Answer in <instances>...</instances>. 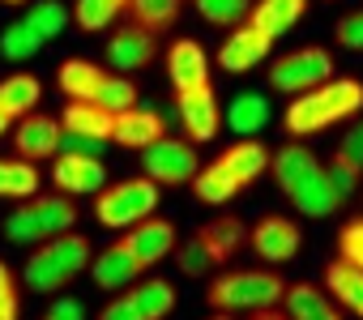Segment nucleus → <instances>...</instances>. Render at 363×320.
<instances>
[{
  "label": "nucleus",
  "instance_id": "38",
  "mask_svg": "<svg viewBox=\"0 0 363 320\" xmlns=\"http://www.w3.org/2000/svg\"><path fill=\"white\" fill-rule=\"evenodd\" d=\"M252 9V0H197V13L214 26H240Z\"/></svg>",
  "mask_w": 363,
  "mask_h": 320
},
{
  "label": "nucleus",
  "instance_id": "28",
  "mask_svg": "<svg viewBox=\"0 0 363 320\" xmlns=\"http://www.w3.org/2000/svg\"><path fill=\"white\" fill-rule=\"evenodd\" d=\"M133 303H137V312H141V320H167L171 312H175V286L171 282H162V278H141V282H133Z\"/></svg>",
  "mask_w": 363,
  "mask_h": 320
},
{
  "label": "nucleus",
  "instance_id": "48",
  "mask_svg": "<svg viewBox=\"0 0 363 320\" xmlns=\"http://www.w3.org/2000/svg\"><path fill=\"white\" fill-rule=\"evenodd\" d=\"M248 320H291V316L278 307H261V312H248Z\"/></svg>",
  "mask_w": 363,
  "mask_h": 320
},
{
  "label": "nucleus",
  "instance_id": "33",
  "mask_svg": "<svg viewBox=\"0 0 363 320\" xmlns=\"http://www.w3.org/2000/svg\"><path fill=\"white\" fill-rule=\"evenodd\" d=\"M179 9H184V0H128L124 13L133 18V26L158 35V30H167V26L179 22Z\"/></svg>",
  "mask_w": 363,
  "mask_h": 320
},
{
  "label": "nucleus",
  "instance_id": "15",
  "mask_svg": "<svg viewBox=\"0 0 363 320\" xmlns=\"http://www.w3.org/2000/svg\"><path fill=\"white\" fill-rule=\"evenodd\" d=\"M158 56V39L141 26H124L107 39V64L111 73H137Z\"/></svg>",
  "mask_w": 363,
  "mask_h": 320
},
{
  "label": "nucleus",
  "instance_id": "1",
  "mask_svg": "<svg viewBox=\"0 0 363 320\" xmlns=\"http://www.w3.org/2000/svg\"><path fill=\"white\" fill-rule=\"evenodd\" d=\"M363 111V81L359 77H329L286 103V132L312 137Z\"/></svg>",
  "mask_w": 363,
  "mask_h": 320
},
{
  "label": "nucleus",
  "instance_id": "18",
  "mask_svg": "<svg viewBox=\"0 0 363 320\" xmlns=\"http://www.w3.org/2000/svg\"><path fill=\"white\" fill-rule=\"evenodd\" d=\"M269 158H274V154H269V145H265V141H257V137H240L231 149H223V154H218V163L235 176V184H240V188H248L252 180H261V176L269 171Z\"/></svg>",
  "mask_w": 363,
  "mask_h": 320
},
{
  "label": "nucleus",
  "instance_id": "22",
  "mask_svg": "<svg viewBox=\"0 0 363 320\" xmlns=\"http://www.w3.org/2000/svg\"><path fill=\"white\" fill-rule=\"evenodd\" d=\"M282 312H286L291 320H342V307L333 303V295L320 290V286H308V282L286 286Z\"/></svg>",
  "mask_w": 363,
  "mask_h": 320
},
{
  "label": "nucleus",
  "instance_id": "20",
  "mask_svg": "<svg viewBox=\"0 0 363 320\" xmlns=\"http://www.w3.org/2000/svg\"><path fill=\"white\" fill-rule=\"evenodd\" d=\"M193 239L206 248L210 265L218 269V265H227V261L240 252V244H248V227H244L240 218H214V222L197 227V235H193Z\"/></svg>",
  "mask_w": 363,
  "mask_h": 320
},
{
  "label": "nucleus",
  "instance_id": "46",
  "mask_svg": "<svg viewBox=\"0 0 363 320\" xmlns=\"http://www.w3.org/2000/svg\"><path fill=\"white\" fill-rule=\"evenodd\" d=\"M99 320H141V312H137V303H133V295L124 290V295H116L103 312H99Z\"/></svg>",
  "mask_w": 363,
  "mask_h": 320
},
{
  "label": "nucleus",
  "instance_id": "44",
  "mask_svg": "<svg viewBox=\"0 0 363 320\" xmlns=\"http://www.w3.org/2000/svg\"><path fill=\"white\" fill-rule=\"evenodd\" d=\"M43 320H86V303H82V299H73V295H60V299H52V303H48Z\"/></svg>",
  "mask_w": 363,
  "mask_h": 320
},
{
  "label": "nucleus",
  "instance_id": "37",
  "mask_svg": "<svg viewBox=\"0 0 363 320\" xmlns=\"http://www.w3.org/2000/svg\"><path fill=\"white\" fill-rule=\"evenodd\" d=\"M26 22H30L43 39H56V35H65V26H69V9L60 5V0H39V5L26 13Z\"/></svg>",
  "mask_w": 363,
  "mask_h": 320
},
{
  "label": "nucleus",
  "instance_id": "51",
  "mask_svg": "<svg viewBox=\"0 0 363 320\" xmlns=\"http://www.w3.org/2000/svg\"><path fill=\"white\" fill-rule=\"evenodd\" d=\"M0 5H30V0H0Z\"/></svg>",
  "mask_w": 363,
  "mask_h": 320
},
{
  "label": "nucleus",
  "instance_id": "3",
  "mask_svg": "<svg viewBox=\"0 0 363 320\" xmlns=\"http://www.w3.org/2000/svg\"><path fill=\"white\" fill-rule=\"evenodd\" d=\"M286 278L274 269H235L218 273L210 282V303L218 312H261V307H282Z\"/></svg>",
  "mask_w": 363,
  "mask_h": 320
},
{
  "label": "nucleus",
  "instance_id": "43",
  "mask_svg": "<svg viewBox=\"0 0 363 320\" xmlns=\"http://www.w3.org/2000/svg\"><path fill=\"white\" fill-rule=\"evenodd\" d=\"M337 43L346 47V52H363V9H354V13H346L342 22H337Z\"/></svg>",
  "mask_w": 363,
  "mask_h": 320
},
{
  "label": "nucleus",
  "instance_id": "6",
  "mask_svg": "<svg viewBox=\"0 0 363 320\" xmlns=\"http://www.w3.org/2000/svg\"><path fill=\"white\" fill-rule=\"evenodd\" d=\"M329 77H333V56L325 47H316V43L278 56L274 69H269V86L282 90V94H291V98L303 94V90H312V86H320V81H329Z\"/></svg>",
  "mask_w": 363,
  "mask_h": 320
},
{
  "label": "nucleus",
  "instance_id": "49",
  "mask_svg": "<svg viewBox=\"0 0 363 320\" xmlns=\"http://www.w3.org/2000/svg\"><path fill=\"white\" fill-rule=\"evenodd\" d=\"M9 128H13V120H9V115H5V111H0V137H5V132H9Z\"/></svg>",
  "mask_w": 363,
  "mask_h": 320
},
{
  "label": "nucleus",
  "instance_id": "7",
  "mask_svg": "<svg viewBox=\"0 0 363 320\" xmlns=\"http://www.w3.org/2000/svg\"><path fill=\"white\" fill-rule=\"evenodd\" d=\"M52 184L65 197H94L107 188V163L90 154H56L52 158Z\"/></svg>",
  "mask_w": 363,
  "mask_h": 320
},
{
  "label": "nucleus",
  "instance_id": "2",
  "mask_svg": "<svg viewBox=\"0 0 363 320\" xmlns=\"http://www.w3.org/2000/svg\"><path fill=\"white\" fill-rule=\"evenodd\" d=\"M94 261V248L86 235L69 231V235H52L43 244H35L26 269H22V282L39 295H56L60 286H69L77 273H86Z\"/></svg>",
  "mask_w": 363,
  "mask_h": 320
},
{
  "label": "nucleus",
  "instance_id": "5",
  "mask_svg": "<svg viewBox=\"0 0 363 320\" xmlns=\"http://www.w3.org/2000/svg\"><path fill=\"white\" fill-rule=\"evenodd\" d=\"M201 171V158H197V145L193 141H179V137H158L154 145L141 149V176L154 180L158 188L162 184H193V176Z\"/></svg>",
  "mask_w": 363,
  "mask_h": 320
},
{
  "label": "nucleus",
  "instance_id": "50",
  "mask_svg": "<svg viewBox=\"0 0 363 320\" xmlns=\"http://www.w3.org/2000/svg\"><path fill=\"white\" fill-rule=\"evenodd\" d=\"M210 320H235V316H231V312H214Z\"/></svg>",
  "mask_w": 363,
  "mask_h": 320
},
{
  "label": "nucleus",
  "instance_id": "13",
  "mask_svg": "<svg viewBox=\"0 0 363 320\" xmlns=\"http://www.w3.org/2000/svg\"><path fill=\"white\" fill-rule=\"evenodd\" d=\"M124 244H128V252L141 261V269H150V265H158V261H167V256L175 252V244H179V231H175V222H167V218L150 214L145 222L128 227Z\"/></svg>",
  "mask_w": 363,
  "mask_h": 320
},
{
  "label": "nucleus",
  "instance_id": "30",
  "mask_svg": "<svg viewBox=\"0 0 363 320\" xmlns=\"http://www.w3.org/2000/svg\"><path fill=\"white\" fill-rule=\"evenodd\" d=\"M30 205H35V214H39L48 239H52V235H69V231H77V205H73L65 193H48V197L35 193Z\"/></svg>",
  "mask_w": 363,
  "mask_h": 320
},
{
  "label": "nucleus",
  "instance_id": "19",
  "mask_svg": "<svg viewBox=\"0 0 363 320\" xmlns=\"http://www.w3.org/2000/svg\"><path fill=\"white\" fill-rule=\"evenodd\" d=\"M158 137H167V132H162V115L150 111V107H128V111H120L116 124H111V141L124 145V149H137V154H141L145 145H154Z\"/></svg>",
  "mask_w": 363,
  "mask_h": 320
},
{
  "label": "nucleus",
  "instance_id": "16",
  "mask_svg": "<svg viewBox=\"0 0 363 320\" xmlns=\"http://www.w3.org/2000/svg\"><path fill=\"white\" fill-rule=\"evenodd\" d=\"M269 171H274V184L291 197L303 180H312V176L320 171V158H316L303 141H286V145H278V149H274Z\"/></svg>",
  "mask_w": 363,
  "mask_h": 320
},
{
  "label": "nucleus",
  "instance_id": "35",
  "mask_svg": "<svg viewBox=\"0 0 363 320\" xmlns=\"http://www.w3.org/2000/svg\"><path fill=\"white\" fill-rule=\"evenodd\" d=\"M94 103H99L103 111H111V115L137 107V86H133V77H128V73H107L103 86H99V94H94Z\"/></svg>",
  "mask_w": 363,
  "mask_h": 320
},
{
  "label": "nucleus",
  "instance_id": "12",
  "mask_svg": "<svg viewBox=\"0 0 363 320\" xmlns=\"http://www.w3.org/2000/svg\"><path fill=\"white\" fill-rule=\"evenodd\" d=\"M86 273L94 278V286H99V290L120 295V290H128V286L137 282V273H145V269H141V261L128 252V244H124V239H116V244H107L103 252H94V261H90V269H86Z\"/></svg>",
  "mask_w": 363,
  "mask_h": 320
},
{
  "label": "nucleus",
  "instance_id": "40",
  "mask_svg": "<svg viewBox=\"0 0 363 320\" xmlns=\"http://www.w3.org/2000/svg\"><path fill=\"white\" fill-rule=\"evenodd\" d=\"M175 265H179V273H189V278H206L214 265H210V256H206V248L197 244V239H184V244H175Z\"/></svg>",
  "mask_w": 363,
  "mask_h": 320
},
{
  "label": "nucleus",
  "instance_id": "4",
  "mask_svg": "<svg viewBox=\"0 0 363 320\" xmlns=\"http://www.w3.org/2000/svg\"><path fill=\"white\" fill-rule=\"evenodd\" d=\"M154 210H158V184L145 176H133V180H120L94 193V218L99 227H111V231H128L145 222Z\"/></svg>",
  "mask_w": 363,
  "mask_h": 320
},
{
  "label": "nucleus",
  "instance_id": "39",
  "mask_svg": "<svg viewBox=\"0 0 363 320\" xmlns=\"http://www.w3.org/2000/svg\"><path fill=\"white\" fill-rule=\"evenodd\" d=\"M325 176H329V184L337 188V197L346 201V197H354V193H359L363 167H354V163H346L342 154H333V158H329V167H325Z\"/></svg>",
  "mask_w": 363,
  "mask_h": 320
},
{
  "label": "nucleus",
  "instance_id": "14",
  "mask_svg": "<svg viewBox=\"0 0 363 320\" xmlns=\"http://www.w3.org/2000/svg\"><path fill=\"white\" fill-rule=\"evenodd\" d=\"M269 39L257 30V26H248V22H240V26H231V35L223 39V47H218V64L227 69V73H252L257 64H265V56H269Z\"/></svg>",
  "mask_w": 363,
  "mask_h": 320
},
{
  "label": "nucleus",
  "instance_id": "36",
  "mask_svg": "<svg viewBox=\"0 0 363 320\" xmlns=\"http://www.w3.org/2000/svg\"><path fill=\"white\" fill-rule=\"evenodd\" d=\"M5 235H9V244H43V239H48V231H43L35 205H18V210H9V218H5Z\"/></svg>",
  "mask_w": 363,
  "mask_h": 320
},
{
  "label": "nucleus",
  "instance_id": "17",
  "mask_svg": "<svg viewBox=\"0 0 363 320\" xmlns=\"http://www.w3.org/2000/svg\"><path fill=\"white\" fill-rule=\"evenodd\" d=\"M303 13H308V0H252L248 26H257V30L274 43V39H282L286 30H295Z\"/></svg>",
  "mask_w": 363,
  "mask_h": 320
},
{
  "label": "nucleus",
  "instance_id": "26",
  "mask_svg": "<svg viewBox=\"0 0 363 320\" xmlns=\"http://www.w3.org/2000/svg\"><path fill=\"white\" fill-rule=\"evenodd\" d=\"M291 205L303 214V218H329L337 205H342V197H337V188L329 184V176H325V167L312 176V180H303L295 193H291Z\"/></svg>",
  "mask_w": 363,
  "mask_h": 320
},
{
  "label": "nucleus",
  "instance_id": "21",
  "mask_svg": "<svg viewBox=\"0 0 363 320\" xmlns=\"http://www.w3.org/2000/svg\"><path fill=\"white\" fill-rule=\"evenodd\" d=\"M103 77H107V69L94 64V60H82V56H69V60L56 64V86H60L73 103H94Z\"/></svg>",
  "mask_w": 363,
  "mask_h": 320
},
{
  "label": "nucleus",
  "instance_id": "29",
  "mask_svg": "<svg viewBox=\"0 0 363 320\" xmlns=\"http://www.w3.org/2000/svg\"><path fill=\"white\" fill-rule=\"evenodd\" d=\"M48 47V39L26 22V18H18V22H9L5 30H0V56L5 60H13V64H22V60H35L39 52Z\"/></svg>",
  "mask_w": 363,
  "mask_h": 320
},
{
  "label": "nucleus",
  "instance_id": "10",
  "mask_svg": "<svg viewBox=\"0 0 363 320\" xmlns=\"http://www.w3.org/2000/svg\"><path fill=\"white\" fill-rule=\"evenodd\" d=\"M175 107H179V124H184V132H189L193 145H206V141L218 137V128H223V111H218L214 86L175 94Z\"/></svg>",
  "mask_w": 363,
  "mask_h": 320
},
{
  "label": "nucleus",
  "instance_id": "8",
  "mask_svg": "<svg viewBox=\"0 0 363 320\" xmlns=\"http://www.w3.org/2000/svg\"><path fill=\"white\" fill-rule=\"evenodd\" d=\"M60 141H65V128L56 115H43V111H30L18 120L13 128V149L26 163H48V158L60 154Z\"/></svg>",
  "mask_w": 363,
  "mask_h": 320
},
{
  "label": "nucleus",
  "instance_id": "32",
  "mask_svg": "<svg viewBox=\"0 0 363 320\" xmlns=\"http://www.w3.org/2000/svg\"><path fill=\"white\" fill-rule=\"evenodd\" d=\"M39 193V171L26 158H0V197L9 201H30Z\"/></svg>",
  "mask_w": 363,
  "mask_h": 320
},
{
  "label": "nucleus",
  "instance_id": "41",
  "mask_svg": "<svg viewBox=\"0 0 363 320\" xmlns=\"http://www.w3.org/2000/svg\"><path fill=\"white\" fill-rule=\"evenodd\" d=\"M337 261H350L363 269V218H350L337 231Z\"/></svg>",
  "mask_w": 363,
  "mask_h": 320
},
{
  "label": "nucleus",
  "instance_id": "47",
  "mask_svg": "<svg viewBox=\"0 0 363 320\" xmlns=\"http://www.w3.org/2000/svg\"><path fill=\"white\" fill-rule=\"evenodd\" d=\"M103 145H107V141L77 137V132H65V141H60V154H90V158H99V154H103Z\"/></svg>",
  "mask_w": 363,
  "mask_h": 320
},
{
  "label": "nucleus",
  "instance_id": "34",
  "mask_svg": "<svg viewBox=\"0 0 363 320\" xmlns=\"http://www.w3.org/2000/svg\"><path fill=\"white\" fill-rule=\"evenodd\" d=\"M124 9H128V0H77V5H73V22H77L82 30L99 35V30H107Z\"/></svg>",
  "mask_w": 363,
  "mask_h": 320
},
{
  "label": "nucleus",
  "instance_id": "25",
  "mask_svg": "<svg viewBox=\"0 0 363 320\" xmlns=\"http://www.w3.org/2000/svg\"><path fill=\"white\" fill-rule=\"evenodd\" d=\"M325 290L333 295L337 307H346V312H354V316L363 320V269H359V265L333 261V265L325 269Z\"/></svg>",
  "mask_w": 363,
  "mask_h": 320
},
{
  "label": "nucleus",
  "instance_id": "11",
  "mask_svg": "<svg viewBox=\"0 0 363 320\" xmlns=\"http://www.w3.org/2000/svg\"><path fill=\"white\" fill-rule=\"evenodd\" d=\"M167 81L175 94L210 86V56L197 39H175L167 47Z\"/></svg>",
  "mask_w": 363,
  "mask_h": 320
},
{
  "label": "nucleus",
  "instance_id": "9",
  "mask_svg": "<svg viewBox=\"0 0 363 320\" xmlns=\"http://www.w3.org/2000/svg\"><path fill=\"white\" fill-rule=\"evenodd\" d=\"M299 227L291 222V218H282V214H265L252 231H248V244H252V252L265 261V265H286V261H295L299 256Z\"/></svg>",
  "mask_w": 363,
  "mask_h": 320
},
{
  "label": "nucleus",
  "instance_id": "23",
  "mask_svg": "<svg viewBox=\"0 0 363 320\" xmlns=\"http://www.w3.org/2000/svg\"><path fill=\"white\" fill-rule=\"evenodd\" d=\"M223 124H227L235 137H257V132H265V124H269V103H265V94H261V90H240V94L227 103Z\"/></svg>",
  "mask_w": 363,
  "mask_h": 320
},
{
  "label": "nucleus",
  "instance_id": "27",
  "mask_svg": "<svg viewBox=\"0 0 363 320\" xmlns=\"http://www.w3.org/2000/svg\"><path fill=\"white\" fill-rule=\"evenodd\" d=\"M111 124H116V115L103 111L99 103H69L65 115H60V128H65V132L94 137V141H111Z\"/></svg>",
  "mask_w": 363,
  "mask_h": 320
},
{
  "label": "nucleus",
  "instance_id": "45",
  "mask_svg": "<svg viewBox=\"0 0 363 320\" xmlns=\"http://www.w3.org/2000/svg\"><path fill=\"white\" fill-rule=\"evenodd\" d=\"M337 154L346 158V163H354V167H363V120L346 128V137H342V145H337Z\"/></svg>",
  "mask_w": 363,
  "mask_h": 320
},
{
  "label": "nucleus",
  "instance_id": "31",
  "mask_svg": "<svg viewBox=\"0 0 363 320\" xmlns=\"http://www.w3.org/2000/svg\"><path fill=\"white\" fill-rule=\"evenodd\" d=\"M193 193H197V201H206V205H227L235 193H240V184H235V176L218 163H206L197 176H193Z\"/></svg>",
  "mask_w": 363,
  "mask_h": 320
},
{
  "label": "nucleus",
  "instance_id": "24",
  "mask_svg": "<svg viewBox=\"0 0 363 320\" xmlns=\"http://www.w3.org/2000/svg\"><path fill=\"white\" fill-rule=\"evenodd\" d=\"M39 98H43V81L35 73H9L0 81V111L9 120H22V115L39 111Z\"/></svg>",
  "mask_w": 363,
  "mask_h": 320
},
{
  "label": "nucleus",
  "instance_id": "42",
  "mask_svg": "<svg viewBox=\"0 0 363 320\" xmlns=\"http://www.w3.org/2000/svg\"><path fill=\"white\" fill-rule=\"evenodd\" d=\"M0 320H22V303H18V282L13 269L0 261Z\"/></svg>",
  "mask_w": 363,
  "mask_h": 320
}]
</instances>
